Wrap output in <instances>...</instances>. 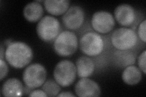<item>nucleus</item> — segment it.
Returning a JSON list of instances; mask_svg holds the SVG:
<instances>
[{"mask_svg": "<svg viewBox=\"0 0 146 97\" xmlns=\"http://www.w3.org/2000/svg\"><path fill=\"white\" fill-rule=\"evenodd\" d=\"M9 72V67L3 59L0 60V80H3L5 78Z\"/></svg>", "mask_w": 146, "mask_h": 97, "instance_id": "21", "label": "nucleus"}, {"mask_svg": "<svg viewBox=\"0 0 146 97\" xmlns=\"http://www.w3.org/2000/svg\"><path fill=\"white\" fill-rule=\"evenodd\" d=\"M113 61L119 67H126L135 63V55L129 50H119L115 52L112 56Z\"/></svg>", "mask_w": 146, "mask_h": 97, "instance_id": "16", "label": "nucleus"}, {"mask_svg": "<svg viewBox=\"0 0 146 97\" xmlns=\"http://www.w3.org/2000/svg\"><path fill=\"white\" fill-rule=\"evenodd\" d=\"M24 87L17 78H9L3 83L1 94L4 96H20L24 92Z\"/></svg>", "mask_w": 146, "mask_h": 97, "instance_id": "12", "label": "nucleus"}, {"mask_svg": "<svg viewBox=\"0 0 146 97\" xmlns=\"http://www.w3.org/2000/svg\"><path fill=\"white\" fill-rule=\"evenodd\" d=\"M61 26L59 21L52 16L46 15L36 26V34L39 38L44 42L55 40L60 34Z\"/></svg>", "mask_w": 146, "mask_h": 97, "instance_id": "4", "label": "nucleus"}, {"mask_svg": "<svg viewBox=\"0 0 146 97\" xmlns=\"http://www.w3.org/2000/svg\"><path fill=\"white\" fill-rule=\"evenodd\" d=\"M57 96H62V97H65V96H67V97H74L76 96V95H74L73 94L71 93L70 92H62L59 93L58 94V95Z\"/></svg>", "mask_w": 146, "mask_h": 97, "instance_id": "23", "label": "nucleus"}, {"mask_svg": "<svg viewBox=\"0 0 146 97\" xmlns=\"http://www.w3.org/2000/svg\"><path fill=\"white\" fill-rule=\"evenodd\" d=\"M75 92L80 97L99 96L101 94L98 83L88 78H82L78 81L75 86Z\"/></svg>", "mask_w": 146, "mask_h": 97, "instance_id": "10", "label": "nucleus"}, {"mask_svg": "<svg viewBox=\"0 0 146 97\" xmlns=\"http://www.w3.org/2000/svg\"><path fill=\"white\" fill-rule=\"evenodd\" d=\"M91 24L97 33L106 34L110 32L115 26V20L111 13L98 11L92 16Z\"/></svg>", "mask_w": 146, "mask_h": 97, "instance_id": "8", "label": "nucleus"}, {"mask_svg": "<svg viewBox=\"0 0 146 97\" xmlns=\"http://www.w3.org/2000/svg\"><path fill=\"white\" fill-rule=\"evenodd\" d=\"M146 51L144 50V51L141 53L138 58V64L139 66V69L143 72L144 74L146 73V66H145V63H146Z\"/></svg>", "mask_w": 146, "mask_h": 97, "instance_id": "20", "label": "nucleus"}, {"mask_svg": "<svg viewBox=\"0 0 146 97\" xmlns=\"http://www.w3.org/2000/svg\"><path fill=\"white\" fill-rule=\"evenodd\" d=\"M29 96H43V97L48 96L47 94L45 93L43 90H40V89H36V90H33L31 92Z\"/></svg>", "mask_w": 146, "mask_h": 97, "instance_id": "22", "label": "nucleus"}, {"mask_svg": "<svg viewBox=\"0 0 146 97\" xmlns=\"http://www.w3.org/2000/svg\"><path fill=\"white\" fill-rule=\"evenodd\" d=\"M104 45L102 36L94 32H86L79 41L80 50L88 57H96L102 53Z\"/></svg>", "mask_w": 146, "mask_h": 97, "instance_id": "3", "label": "nucleus"}, {"mask_svg": "<svg viewBox=\"0 0 146 97\" xmlns=\"http://www.w3.org/2000/svg\"><path fill=\"white\" fill-rule=\"evenodd\" d=\"M53 75L54 80L60 86H70L76 78V65L70 60H62L55 67Z\"/></svg>", "mask_w": 146, "mask_h": 97, "instance_id": "6", "label": "nucleus"}, {"mask_svg": "<svg viewBox=\"0 0 146 97\" xmlns=\"http://www.w3.org/2000/svg\"><path fill=\"white\" fill-rule=\"evenodd\" d=\"M70 1L68 0H46L44 6L46 11L54 16L65 14L70 8Z\"/></svg>", "mask_w": 146, "mask_h": 97, "instance_id": "13", "label": "nucleus"}, {"mask_svg": "<svg viewBox=\"0 0 146 97\" xmlns=\"http://www.w3.org/2000/svg\"><path fill=\"white\" fill-rule=\"evenodd\" d=\"M42 90L44 91L48 96H57L61 90L60 86L56 80H48L42 85Z\"/></svg>", "mask_w": 146, "mask_h": 97, "instance_id": "18", "label": "nucleus"}, {"mask_svg": "<svg viewBox=\"0 0 146 97\" xmlns=\"http://www.w3.org/2000/svg\"><path fill=\"white\" fill-rule=\"evenodd\" d=\"M4 55H5V52H4V48H3V46L1 45V52H0V55H1V59H3Z\"/></svg>", "mask_w": 146, "mask_h": 97, "instance_id": "24", "label": "nucleus"}, {"mask_svg": "<svg viewBox=\"0 0 146 97\" xmlns=\"http://www.w3.org/2000/svg\"><path fill=\"white\" fill-rule=\"evenodd\" d=\"M85 14L83 9L79 6L70 7L62 17L64 26L71 30L79 29L84 25Z\"/></svg>", "mask_w": 146, "mask_h": 97, "instance_id": "9", "label": "nucleus"}, {"mask_svg": "<svg viewBox=\"0 0 146 97\" xmlns=\"http://www.w3.org/2000/svg\"><path fill=\"white\" fill-rule=\"evenodd\" d=\"M122 78L125 84L135 85L138 84L142 79V73L138 67L131 65L125 68L122 72Z\"/></svg>", "mask_w": 146, "mask_h": 97, "instance_id": "17", "label": "nucleus"}, {"mask_svg": "<svg viewBox=\"0 0 146 97\" xmlns=\"http://www.w3.org/2000/svg\"><path fill=\"white\" fill-rule=\"evenodd\" d=\"M78 48V40L76 35L71 31L60 32L54 42V50L58 55L63 57L74 54Z\"/></svg>", "mask_w": 146, "mask_h": 97, "instance_id": "2", "label": "nucleus"}, {"mask_svg": "<svg viewBox=\"0 0 146 97\" xmlns=\"http://www.w3.org/2000/svg\"><path fill=\"white\" fill-rule=\"evenodd\" d=\"M77 74L80 78H88L93 75L95 65L92 59L82 56L77 59L76 63Z\"/></svg>", "mask_w": 146, "mask_h": 97, "instance_id": "14", "label": "nucleus"}, {"mask_svg": "<svg viewBox=\"0 0 146 97\" xmlns=\"http://www.w3.org/2000/svg\"><path fill=\"white\" fill-rule=\"evenodd\" d=\"M114 15L117 22L124 27H129L133 24L136 16L134 8L128 4H122L117 6Z\"/></svg>", "mask_w": 146, "mask_h": 97, "instance_id": "11", "label": "nucleus"}, {"mask_svg": "<svg viewBox=\"0 0 146 97\" xmlns=\"http://www.w3.org/2000/svg\"><path fill=\"white\" fill-rule=\"evenodd\" d=\"M138 35L131 29L121 27L115 30L111 36L112 45L119 50H129L138 43Z\"/></svg>", "mask_w": 146, "mask_h": 97, "instance_id": "5", "label": "nucleus"}, {"mask_svg": "<svg viewBox=\"0 0 146 97\" xmlns=\"http://www.w3.org/2000/svg\"><path fill=\"white\" fill-rule=\"evenodd\" d=\"M146 21L144 20L140 23L138 29V35L139 39L145 43L146 42Z\"/></svg>", "mask_w": 146, "mask_h": 97, "instance_id": "19", "label": "nucleus"}, {"mask_svg": "<svg viewBox=\"0 0 146 97\" xmlns=\"http://www.w3.org/2000/svg\"><path fill=\"white\" fill-rule=\"evenodd\" d=\"M43 7L37 1L28 3L23 9V15L29 22H35L42 19L43 14Z\"/></svg>", "mask_w": 146, "mask_h": 97, "instance_id": "15", "label": "nucleus"}, {"mask_svg": "<svg viewBox=\"0 0 146 97\" xmlns=\"http://www.w3.org/2000/svg\"><path fill=\"white\" fill-rule=\"evenodd\" d=\"M47 71L46 68L39 63L30 64L23 73V80L27 87L34 89L42 86L46 81Z\"/></svg>", "mask_w": 146, "mask_h": 97, "instance_id": "7", "label": "nucleus"}, {"mask_svg": "<svg viewBox=\"0 0 146 97\" xmlns=\"http://www.w3.org/2000/svg\"><path fill=\"white\" fill-rule=\"evenodd\" d=\"M33 52L29 45L21 41H14L9 44L5 51L7 62L15 69H22L31 62Z\"/></svg>", "mask_w": 146, "mask_h": 97, "instance_id": "1", "label": "nucleus"}]
</instances>
